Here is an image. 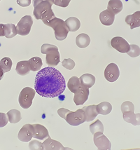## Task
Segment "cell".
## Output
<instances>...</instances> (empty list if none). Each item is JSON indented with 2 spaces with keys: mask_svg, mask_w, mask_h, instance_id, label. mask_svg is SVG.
<instances>
[{
  "mask_svg": "<svg viewBox=\"0 0 140 150\" xmlns=\"http://www.w3.org/2000/svg\"><path fill=\"white\" fill-rule=\"evenodd\" d=\"M12 60L10 58L5 57L0 61V68H1V79H2L4 73L9 72L12 67Z\"/></svg>",
  "mask_w": 140,
  "mask_h": 150,
  "instance_id": "484cf974",
  "label": "cell"
},
{
  "mask_svg": "<svg viewBox=\"0 0 140 150\" xmlns=\"http://www.w3.org/2000/svg\"><path fill=\"white\" fill-rule=\"evenodd\" d=\"M32 2L34 7L33 15L37 20L42 19L43 14L52 8V0H34Z\"/></svg>",
  "mask_w": 140,
  "mask_h": 150,
  "instance_id": "5b68a950",
  "label": "cell"
},
{
  "mask_svg": "<svg viewBox=\"0 0 140 150\" xmlns=\"http://www.w3.org/2000/svg\"><path fill=\"white\" fill-rule=\"evenodd\" d=\"M89 96V88H86L83 85L81 86L79 90L74 93V102L76 105H81L88 100Z\"/></svg>",
  "mask_w": 140,
  "mask_h": 150,
  "instance_id": "7c38bea8",
  "label": "cell"
},
{
  "mask_svg": "<svg viewBox=\"0 0 140 150\" xmlns=\"http://www.w3.org/2000/svg\"><path fill=\"white\" fill-rule=\"evenodd\" d=\"M69 32H76L80 28L81 22L77 18L70 17L65 21Z\"/></svg>",
  "mask_w": 140,
  "mask_h": 150,
  "instance_id": "ffe728a7",
  "label": "cell"
},
{
  "mask_svg": "<svg viewBox=\"0 0 140 150\" xmlns=\"http://www.w3.org/2000/svg\"><path fill=\"white\" fill-rule=\"evenodd\" d=\"M119 69L115 63H110L108 65L104 70V77L109 82L116 81L119 77Z\"/></svg>",
  "mask_w": 140,
  "mask_h": 150,
  "instance_id": "30bf717a",
  "label": "cell"
},
{
  "mask_svg": "<svg viewBox=\"0 0 140 150\" xmlns=\"http://www.w3.org/2000/svg\"><path fill=\"white\" fill-rule=\"evenodd\" d=\"M90 43V37L87 34H80L76 38V44L78 47L81 49H85L89 46Z\"/></svg>",
  "mask_w": 140,
  "mask_h": 150,
  "instance_id": "cb8c5ba5",
  "label": "cell"
},
{
  "mask_svg": "<svg viewBox=\"0 0 140 150\" xmlns=\"http://www.w3.org/2000/svg\"><path fill=\"white\" fill-rule=\"evenodd\" d=\"M81 84L79 78H78L76 76H72L69 79L68 83H67V87H68L69 90L73 93H76L79 90V88H81Z\"/></svg>",
  "mask_w": 140,
  "mask_h": 150,
  "instance_id": "d4e9b609",
  "label": "cell"
},
{
  "mask_svg": "<svg viewBox=\"0 0 140 150\" xmlns=\"http://www.w3.org/2000/svg\"><path fill=\"white\" fill-rule=\"evenodd\" d=\"M111 45L113 49H116L119 53H127L130 51V44L123 37H113L111 40Z\"/></svg>",
  "mask_w": 140,
  "mask_h": 150,
  "instance_id": "9c48e42d",
  "label": "cell"
},
{
  "mask_svg": "<svg viewBox=\"0 0 140 150\" xmlns=\"http://www.w3.org/2000/svg\"><path fill=\"white\" fill-rule=\"evenodd\" d=\"M41 52L43 54H46V62L49 67H55L59 64L60 56L59 50L56 46L44 44L41 47Z\"/></svg>",
  "mask_w": 140,
  "mask_h": 150,
  "instance_id": "7a4b0ae2",
  "label": "cell"
},
{
  "mask_svg": "<svg viewBox=\"0 0 140 150\" xmlns=\"http://www.w3.org/2000/svg\"><path fill=\"white\" fill-rule=\"evenodd\" d=\"M104 126L102 124V123L101 122L100 120H96L95 122H93V124L90 125V131L91 132V133L94 135L97 132H104Z\"/></svg>",
  "mask_w": 140,
  "mask_h": 150,
  "instance_id": "f546056e",
  "label": "cell"
},
{
  "mask_svg": "<svg viewBox=\"0 0 140 150\" xmlns=\"http://www.w3.org/2000/svg\"><path fill=\"white\" fill-rule=\"evenodd\" d=\"M8 121L9 120H8V117L7 114L4 113H0V127H4Z\"/></svg>",
  "mask_w": 140,
  "mask_h": 150,
  "instance_id": "8d00e7d4",
  "label": "cell"
},
{
  "mask_svg": "<svg viewBox=\"0 0 140 150\" xmlns=\"http://www.w3.org/2000/svg\"><path fill=\"white\" fill-rule=\"evenodd\" d=\"M52 2L53 4H56L57 6L65 8L69 5L70 0H52Z\"/></svg>",
  "mask_w": 140,
  "mask_h": 150,
  "instance_id": "d590c367",
  "label": "cell"
},
{
  "mask_svg": "<svg viewBox=\"0 0 140 150\" xmlns=\"http://www.w3.org/2000/svg\"><path fill=\"white\" fill-rule=\"evenodd\" d=\"M70 112H71L70 110H67V109H65V108H60L58 110V114L60 117H62L63 119H64L65 120V119H66L67 114L68 113H70Z\"/></svg>",
  "mask_w": 140,
  "mask_h": 150,
  "instance_id": "74e56055",
  "label": "cell"
},
{
  "mask_svg": "<svg viewBox=\"0 0 140 150\" xmlns=\"http://www.w3.org/2000/svg\"><path fill=\"white\" fill-rule=\"evenodd\" d=\"M34 135V126L31 124H25L21 128L18 133L19 140L24 142H30Z\"/></svg>",
  "mask_w": 140,
  "mask_h": 150,
  "instance_id": "8fae6325",
  "label": "cell"
},
{
  "mask_svg": "<svg viewBox=\"0 0 140 150\" xmlns=\"http://www.w3.org/2000/svg\"><path fill=\"white\" fill-rule=\"evenodd\" d=\"M43 146L44 149L46 150H65L67 148H65L63 145L58 141L52 140L50 137H48L43 142Z\"/></svg>",
  "mask_w": 140,
  "mask_h": 150,
  "instance_id": "9a60e30c",
  "label": "cell"
},
{
  "mask_svg": "<svg viewBox=\"0 0 140 150\" xmlns=\"http://www.w3.org/2000/svg\"><path fill=\"white\" fill-rule=\"evenodd\" d=\"M96 108L98 114H102V115H107L112 110V106L111 103L108 102H102L97 105Z\"/></svg>",
  "mask_w": 140,
  "mask_h": 150,
  "instance_id": "4316f807",
  "label": "cell"
},
{
  "mask_svg": "<svg viewBox=\"0 0 140 150\" xmlns=\"http://www.w3.org/2000/svg\"><path fill=\"white\" fill-rule=\"evenodd\" d=\"M107 10L116 15L123 10V3L120 0H110L108 3Z\"/></svg>",
  "mask_w": 140,
  "mask_h": 150,
  "instance_id": "7402d4cb",
  "label": "cell"
},
{
  "mask_svg": "<svg viewBox=\"0 0 140 150\" xmlns=\"http://www.w3.org/2000/svg\"><path fill=\"white\" fill-rule=\"evenodd\" d=\"M66 88L65 79L58 69L48 67L40 69L36 75L34 88L37 94L44 98L59 96Z\"/></svg>",
  "mask_w": 140,
  "mask_h": 150,
  "instance_id": "6da1fadb",
  "label": "cell"
},
{
  "mask_svg": "<svg viewBox=\"0 0 140 150\" xmlns=\"http://www.w3.org/2000/svg\"><path fill=\"white\" fill-rule=\"evenodd\" d=\"M36 91L30 87H25L21 91L19 95L18 102L21 108L25 109L30 108L32 104V100L35 96Z\"/></svg>",
  "mask_w": 140,
  "mask_h": 150,
  "instance_id": "277c9868",
  "label": "cell"
},
{
  "mask_svg": "<svg viewBox=\"0 0 140 150\" xmlns=\"http://www.w3.org/2000/svg\"><path fill=\"white\" fill-rule=\"evenodd\" d=\"M66 121L70 126H77L86 121V115L82 109H79L77 111L72 112L67 114Z\"/></svg>",
  "mask_w": 140,
  "mask_h": 150,
  "instance_id": "8992f818",
  "label": "cell"
},
{
  "mask_svg": "<svg viewBox=\"0 0 140 150\" xmlns=\"http://www.w3.org/2000/svg\"><path fill=\"white\" fill-rule=\"evenodd\" d=\"M28 61L30 63V69L32 72H37V71L39 70L43 65L42 58H40L39 57H33V58H30Z\"/></svg>",
  "mask_w": 140,
  "mask_h": 150,
  "instance_id": "83f0119b",
  "label": "cell"
},
{
  "mask_svg": "<svg viewBox=\"0 0 140 150\" xmlns=\"http://www.w3.org/2000/svg\"><path fill=\"white\" fill-rule=\"evenodd\" d=\"M121 112L122 113H125L127 112H134V106L133 103H131L130 101L124 102L123 104L121 105Z\"/></svg>",
  "mask_w": 140,
  "mask_h": 150,
  "instance_id": "d6a6232c",
  "label": "cell"
},
{
  "mask_svg": "<svg viewBox=\"0 0 140 150\" xmlns=\"http://www.w3.org/2000/svg\"><path fill=\"white\" fill-rule=\"evenodd\" d=\"M46 25L51 27L53 29L55 37H56L57 40L63 41L67 38L69 33V30L67 29L65 22L63 20L54 17Z\"/></svg>",
  "mask_w": 140,
  "mask_h": 150,
  "instance_id": "3957f363",
  "label": "cell"
},
{
  "mask_svg": "<svg viewBox=\"0 0 140 150\" xmlns=\"http://www.w3.org/2000/svg\"><path fill=\"white\" fill-rule=\"evenodd\" d=\"M54 17H56L55 16L54 12L53 11L52 8H51V9L47 11L46 12H45V13L43 14V16H42V19L41 20H42L43 23L46 25L48 23H49L51 20Z\"/></svg>",
  "mask_w": 140,
  "mask_h": 150,
  "instance_id": "1f68e13d",
  "label": "cell"
},
{
  "mask_svg": "<svg viewBox=\"0 0 140 150\" xmlns=\"http://www.w3.org/2000/svg\"><path fill=\"white\" fill-rule=\"evenodd\" d=\"M93 140L94 143L99 150L111 149V142L102 132H97L94 134Z\"/></svg>",
  "mask_w": 140,
  "mask_h": 150,
  "instance_id": "ba28073f",
  "label": "cell"
},
{
  "mask_svg": "<svg viewBox=\"0 0 140 150\" xmlns=\"http://www.w3.org/2000/svg\"><path fill=\"white\" fill-rule=\"evenodd\" d=\"M34 126V135L33 137L39 140H44L49 137V131L45 126L41 124H33Z\"/></svg>",
  "mask_w": 140,
  "mask_h": 150,
  "instance_id": "5bb4252c",
  "label": "cell"
},
{
  "mask_svg": "<svg viewBox=\"0 0 140 150\" xmlns=\"http://www.w3.org/2000/svg\"><path fill=\"white\" fill-rule=\"evenodd\" d=\"M29 149L30 150H43L44 149L43 144L37 140H30L29 143Z\"/></svg>",
  "mask_w": 140,
  "mask_h": 150,
  "instance_id": "836d02e7",
  "label": "cell"
},
{
  "mask_svg": "<svg viewBox=\"0 0 140 150\" xmlns=\"http://www.w3.org/2000/svg\"><path fill=\"white\" fill-rule=\"evenodd\" d=\"M96 105H89V106H86L83 108L82 110L85 112V115H86V121L89 122L94 120L95 117L98 115V112L97 111Z\"/></svg>",
  "mask_w": 140,
  "mask_h": 150,
  "instance_id": "ac0fdd59",
  "label": "cell"
},
{
  "mask_svg": "<svg viewBox=\"0 0 140 150\" xmlns=\"http://www.w3.org/2000/svg\"><path fill=\"white\" fill-rule=\"evenodd\" d=\"M79 80H80L81 84L88 88L93 87V86L95 83V77L93 74H84L81 75V77L79 78Z\"/></svg>",
  "mask_w": 140,
  "mask_h": 150,
  "instance_id": "603a6c76",
  "label": "cell"
},
{
  "mask_svg": "<svg viewBox=\"0 0 140 150\" xmlns=\"http://www.w3.org/2000/svg\"><path fill=\"white\" fill-rule=\"evenodd\" d=\"M0 35L11 39L16 36L18 34L16 26L13 24H0Z\"/></svg>",
  "mask_w": 140,
  "mask_h": 150,
  "instance_id": "4fadbf2b",
  "label": "cell"
},
{
  "mask_svg": "<svg viewBox=\"0 0 140 150\" xmlns=\"http://www.w3.org/2000/svg\"><path fill=\"white\" fill-rule=\"evenodd\" d=\"M16 72L19 75L21 76H25L30 73L31 69H30V66L29 61H20L17 63L16 67H15Z\"/></svg>",
  "mask_w": 140,
  "mask_h": 150,
  "instance_id": "44dd1931",
  "label": "cell"
},
{
  "mask_svg": "<svg viewBox=\"0 0 140 150\" xmlns=\"http://www.w3.org/2000/svg\"><path fill=\"white\" fill-rule=\"evenodd\" d=\"M17 3L23 7L28 6L31 4V0H18Z\"/></svg>",
  "mask_w": 140,
  "mask_h": 150,
  "instance_id": "f35d334b",
  "label": "cell"
},
{
  "mask_svg": "<svg viewBox=\"0 0 140 150\" xmlns=\"http://www.w3.org/2000/svg\"><path fill=\"white\" fill-rule=\"evenodd\" d=\"M75 65H76L75 62L70 58L64 59L63 62H62V65H63L65 68H66L67 69H69V70H72V69H73L74 67H75Z\"/></svg>",
  "mask_w": 140,
  "mask_h": 150,
  "instance_id": "e575fe53",
  "label": "cell"
},
{
  "mask_svg": "<svg viewBox=\"0 0 140 150\" xmlns=\"http://www.w3.org/2000/svg\"><path fill=\"white\" fill-rule=\"evenodd\" d=\"M33 25V21L30 16H25L20 19L16 25L17 33L20 36H26L30 33Z\"/></svg>",
  "mask_w": 140,
  "mask_h": 150,
  "instance_id": "52a82bcc",
  "label": "cell"
},
{
  "mask_svg": "<svg viewBox=\"0 0 140 150\" xmlns=\"http://www.w3.org/2000/svg\"><path fill=\"white\" fill-rule=\"evenodd\" d=\"M7 116L11 124H16L21 120V113L17 110H11L7 112Z\"/></svg>",
  "mask_w": 140,
  "mask_h": 150,
  "instance_id": "f1b7e54d",
  "label": "cell"
},
{
  "mask_svg": "<svg viewBox=\"0 0 140 150\" xmlns=\"http://www.w3.org/2000/svg\"><path fill=\"white\" fill-rule=\"evenodd\" d=\"M115 15L110 11L106 9L102 11L100 14V22L106 26H110L114 22Z\"/></svg>",
  "mask_w": 140,
  "mask_h": 150,
  "instance_id": "2e32d148",
  "label": "cell"
},
{
  "mask_svg": "<svg viewBox=\"0 0 140 150\" xmlns=\"http://www.w3.org/2000/svg\"><path fill=\"white\" fill-rule=\"evenodd\" d=\"M129 56L132 58H136L140 55V49L139 46L135 44H131L130 45V51L127 53Z\"/></svg>",
  "mask_w": 140,
  "mask_h": 150,
  "instance_id": "4dcf8cb0",
  "label": "cell"
},
{
  "mask_svg": "<svg viewBox=\"0 0 140 150\" xmlns=\"http://www.w3.org/2000/svg\"><path fill=\"white\" fill-rule=\"evenodd\" d=\"M124 121L133 126H139L140 124V114H134V112H127L123 114Z\"/></svg>",
  "mask_w": 140,
  "mask_h": 150,
  "instance_id": "d6986e66",
  "label": "cell"
},
{
  "mask_svg": "<svg viewBox=\"0 0 140 150\" xmlns=\"http://www.w3.org/2000/svg\"><path fill=\"white\" fill-rule=\"evenodd\" d=\"M125 23L129 25L130 29L132 30L135 28H139L140 26V11H136L132 15H128L125 20Z\"/></svg>",
  "mask_w": 140,
  "mask_h": 150,
  "instance_id": "e0dca14e",
  "label": "cell"
}]
</instances>
